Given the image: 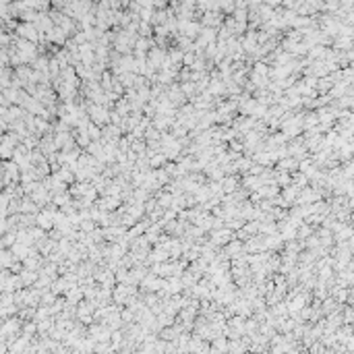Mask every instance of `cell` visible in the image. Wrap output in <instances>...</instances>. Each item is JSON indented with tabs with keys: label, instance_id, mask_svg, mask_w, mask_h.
I'll list each match as a JSON object with an SVG mask.
<instances>
[{
	"label": "cell",
	"instance_id": "3957f363",
	"mask_svg": "<svg viewBox=\"0 0 354 354\" xmlns=\"http://www.w3.org/2000/svg\"><path fill=\"white\" fill-rule=\"evenodd\" d=\"M133 294H135V290L130 288V286H118V288L114 290V298H116V302H127L129 296H133Z\"/></svg>",
	"mask_w": 354,
	"mask_h": 354
},
{
	"label": "cell",
	"instance_id": "6da1fadb",
	"mask_svg": "<svg viewBox=\"0 0 354 354\" xmlns=\"http://www.w3.org/2000/svg\"><path fill=\"white\" fill-rule=\"evenodd\" d=\"M89 120L96 123V125H104V123L108 125L110 114H108L106 106H102V104H92L89 106Z\"/></svg>",
	"mask_w": 354,
	"mask_h": 354
},
{
	"label": "cell",
	"instance_id": "7a4b0ae2",
	"mask_svg": "<svg viewBox=\"0 0 354 354\" xmlns=\"http://www.w3.org/2000/svg\"><path fill=\"white\" fill-rule=\"evenodd\" d=\"M164 58H166V52L161 48H154V50H149V56H145L147 60V66L149 68H160L161 63H164Z\"/></svg>",
	"mask_w": 354,
	"mask_h": 354
},
{
	"label": "cell",
	"instance_id": "277c9868",
	"mask_svg": "<svg viewBox=\"0 0 354 354\" xmlns=\"http://www.w3.org/2000/svg\"><path fill=\"white\" fill-rule=\"evenodd\" d=\"M230 236H232V234H230L228 230H226V232H216V234H214V245H226Z\"/></svg>",
	"mask_w": 354,
	"mask_h": 354
}]
</instances>
